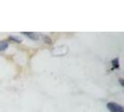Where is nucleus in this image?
Instances as JSON below:
<instances>
[{
    "instance_id": "5",
    "label": "nucleus",
    "mask_w": 124,
    "mask_h": 112,
    "mask_svg": "<svg viewBox=\"0 0 124 112\" xmlns=\"http://www.w3.org/2000/svg\"><path fill=\"white\" fill-rule=\"evenodd\" d=\"M8 47V43L7 41H0V51L7 50Z\"/></svg>"
},
{
    "instance_id": "7",
    "label": "nucleus",
    "mask_w": 124,
    "mask_h": 112,
    "mask_svg": "<svg viewBox=\"0 0 124 112\" xmlns=\"http://www.w3.org/2000/svg\"><path fill=\"white\" fill-rule=\"evenodd\" d=\"M9 39L14 41V42H16V43H21V42H22V38H20V37H15V36L9 37Z\"/></svg>"
},
{
    "instance_id": "2",
    "label": "nucleus",
    "mask_w": 124,
    "mask_h": 112,
    "mask_svg": "<svg viewBox=\"0 0 124 112\" xmlns=\"http://www.w3.org/2000/svg\"><path fill=\"white\" fill-rule=\"evenodd\" d=\"M107 108L111 112H124L123 107L118 105L117 103H108L107 104Z\"/></svg>"
},
{
    "instance_id": "1",
    "label": "nucleus",
    "mask_w": 124,
    "mask_h": 112,
    "mask_svg": "<svg viewBox=\"0 0 124 112\" xmlns=\"http://www.w3.org/2000/svg\"><path fill=\"white\" fill-rule=\"evenodd\" d=\"M67 51H68V48L66 46H60L52 50V54L55 56H62L66 54Z\"/></svg>"
},
{
    "instance_id": "4",
    "label": "nucleus",
    "mask_w": 124,
    "mask_h": 112,
    "mask_svg": "<svg viewBox=\"0 0 124 112\" xmlns=\"http://www.w3.org/2000/svg\"><path fill=\"white\" fill-rule=\"evenodd\" d=\"M112 65H113V67H112V70H114V69H118L119 67V61H118V58H115V59H113L112 60Z\"/></svg>"
},
{
    "instance_id": "8",
    "label": "nucleus",
    "mask_w": 124,
    "mask_h": 112,
    "mask_svg": "<svg viewBox=\"0 0 124 112\" xmlns=\"http://www.w3.org/2000/svg\"><path fill=\"white\" fill-rule=\"evenodd\" d=\"M119 83H120V85L123 87L124 86V84H123V81H122V79H119Z\"/></svg>"
},
{
    "instance_id": "6",
    "label": "nucleus",
    "mask_w": 124,
    "mask_h": 112,
    "mask_svg": "<svg viewBox=\"0 0 124 112\" xmlns=\"http://www.w3.org/2000/svg\"><path fill=\"white\" fill-rule=\"evenodd\" d=\"M43 40L46 44H49V45H51V44H52V39H51L50 37L43 36Z\"/></svg>"
},
{
    "instance_id": "3",
    "label": "nucleus",
    "mask_w": 124,
    "mask_h": 112,
    "mask_svg": "<svg viewBox=\"0 0 124 112\" xmlns=\"http://www.w3.org/2000/svg\"><path fill=\"white\" fill-rule=\"evenodd\" d=\"M22 34H23L25 36H27L28 37H30L33 40H37L38 39V35L36 34V33H31V32H23Z\"/></svg>"
}]
</instances>
